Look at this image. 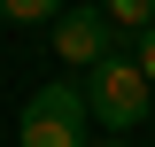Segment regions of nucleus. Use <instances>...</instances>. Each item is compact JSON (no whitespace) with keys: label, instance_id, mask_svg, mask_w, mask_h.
<instances>
[{"label":"nucleus","instance_id":"obj_1","mask_svg":"<svg viewBox=\"0 0 155 147\" xmlns=\"http://www.w3.org/2000/svg\"><path fill=\"white\" fill-rule=\"evenodd\" d=\"M155 77L140 70L132 54H109V62H93V85H85V109H93V124H109V132H140V116H147V101H155Z\"/></svg>","mask_w":155,"mask_h":147},{"label":"nucleus","instance_id":"obj_2","mask_svg":"<svg viewBox=\"0 0 155 147\" xmlns=\"http://www.w3.org/2000/svg\"><path fill=\"white\" fill-rule=\"evenodd\" d=\"M85 124H93L85 85H39L16 139H23V147H85Z\"/></svg>","mask_w":155,"mask_h":147},{"label":"nucleus","instance_id":"obj_3","mask_svg":"<svg viewBox=\"0 0 155 147\" xmlns=\"http://www.w3.org/2000/svg\"><path fill=\"white\" fill-rule=\"evenodd\" d=\"M116 39H124V31L101 16V0H93V8H62V16H54V54L70 62V70L109 62V54H116Z\"/></svg>","mask_w":155,"mask_h":147},{"label":"nucleus","instance_id":"obj_4","mask_svg":"<svg viewBox=\"0 0 155 147\" xmlns=\"http://www.w3.org/2000/svg\"><path fill=\"white\" fill-rule=\"evenodd\" d=\"M101 16H109L116 31H132V39H140V31L155 23V0H101Z\"/></svg>","mask_w":155,"mask_h":147},{"label":"nucleus","instance_id":"obj_5","mask_svg":"<svg viewBox=\"0 0 155 147\" xmlns=\"http://www.w3.org/2000/svg\"><path fill=\"white\" fill-rule=\"evenodd\" d=\"M0 16H8V23H54L62 0H0Z\"/></svg>","mask_w":155,"mask_h":147},{"label":"nucleus","instance_id":"obj_6","mask_svg":"<svg viewBox=\"0 0 155 147\" xmlns=\"http://www.w3.org/2000/svg\"><path fill=\"white\" fill-rule=\"evenodd\" d=\"M132 62H140V70L155 77V23H147V31H140V54H132Z\"/></svg>","mask_w":155,"mask_h":147},{"label":"nucleus","instance_id":"obj_7","mask_svg":"<svg viewBox=\"0 0 155 147\" xmlns=\"http://www.w3.org/2000/svg\"><path fill=\"white\" fill-rule=\"evenodd\" d=\"M85 147H132V139H124V132H109V139H85Z\"/></svg>","mask_w":155,"mask_h":147}]
</instances>
